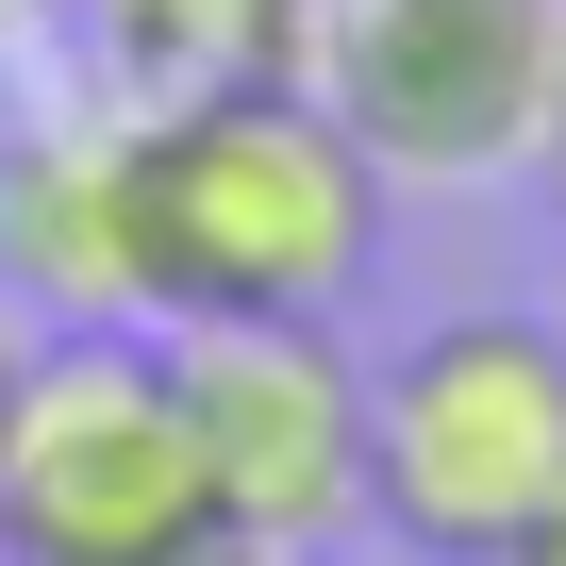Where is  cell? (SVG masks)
<instances>
[{"label":"cell","mask_w":566,"mask_h":566,"mask_svg":"<svg viewBox=\"0 0 566 566\" xmlns=\"http://www.w3.org/2000/svg\"><path fill=\"white\" fill-rule=\"evenodd\" d=\"M117 233H134V334L334 317L384 250V167L301 84H217L117 117Z\"/></svg>","instance_id":"obj_1"},{"label":"cell","mask_w":566,"mask_h":566,"mask_svg":"<svg viewBox=\"0 0 566 566\" xmlns=\"http://www.w3.org/2000/svg\"><path fill=\"white\" fill-rule=\"evenodd\" d=\"M217 549L167 334L0 350V566H184Z\"/></svg>","instance_id":"obj_2"},{"label":"cell","mask_w":566,"mask_h":566,"mask_svg":"<svg viewBox=\"0 0 566 566\" xmlns=\"http://www.w3.org/2000/svg\"><path fill=\"white\" fill-rule=\"evenodd\" d=\"M566 483V334L549 317H433L367 367V533L417 566H500Z\"/></svg>","instance_id":"obj_3"},{"label":"cell","mask_w":566,"mask_h":566,"mask_svg":"<svg viewBox=\"0 0 566 566\" xmlns=\"http://www.w3.org/2000/svg\"><path fill=\"white\" fill-rule=\"evenodd\" d=\"M549 51L566 0H317L301 101L384 184H500L549 150Z\"/></svg>","instance_id":"obj_4"},{"label":"cell","mask_w":566,"mask_h":566,"mask_svg":"<svg viewBox=\"0 0 566 566\" xmlns=\"http://www.w3.org/2000/svg\"><path fill=\"white\" fill-rule=\"evenodd\" d=\"M200 500L250 566H317L367 533V350L334 317H266V334H167Z\"/></svg>","instance_id":"obj_5"},{"label":"cell","mask_w":566,"mask_h":566,"mask_svg":"<svg viewBox=\"0 0 566 566\" xmlns=\"http://www.w3.org/2000/svg\"><path fill=\"white\" fill-rule=\"evenodd\" d=\"M0 301L51 334H134V233H117V101L0 134Z\"/></svg>","instance_id":"obj_6"},{"label":"cell","mask_w":566,"mask_h":566,"mask_svg":"<svg viewBox=\"0 0 566 566\" xmlns=\"http://www.w3.org/2000/svg\"><path fill=\"white\" fill-rule=\"evenodd\" d=\"M67 34H84L101 101L150 117V101H217V84H301L317 0H67Z\"/></svg>","instance_id":"obj_7"},{"label":"cell","mask_w":566,"mask_h":566,"mask_svg":"<svg viewBox=\"0 0 566 566\" xmlns=\"http://www.w3.org/2000/svg\"><path fill=\"white\" fill-rule=\"evenodd\" d=\"M500 566H566V483H549V516H533V533H516Z\"/></svg>","instance_id":"obj_8"},{"label":"cell","mask_w":566,"mask_h":566,"mask_svg":"<svg viewBox=\"0 0 566 566\" xmlns=\"http://www.w3.org/2000/svg\"><path fill=\"white\" fill-rule=\"evenodd\" d=\"M533 167H549V184H566V51H549V150H533Z\"/></svg>","instance_id":"obj_9"},{"label":"cell","mask_w":566,"mask_h":566,"mask_svg":"<svg viewBox=\"0 0 566 566\" xmlns=\"http://www.w3.org/2000/svg\"><path fill=\"white\" fill-rule=\"evenodd\" d=\"M34 18H67V0H0V51H18V34H34Z\"/></svg>","instance_id":"obj_10"},{"label":"cell","mask_w":566,"mask_h":566,"mask_svg":"<svg viewBox=\"0 0 566 566\" xmlns=\"http://www.w3.org/2000/svg\"><path fill=\"white\" fill-rule=\"evenodd\" d=\"M549 334H566V266H549Z\"/></svg>","instance_id":"obj_11"}]
</instances>
